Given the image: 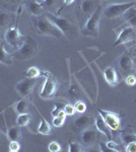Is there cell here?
I'll return each mask as SVG.
<instances>
[{"instance_id": "21", "label": "cell", "mask_w": 136, "mask_h": 152, "mask_svg": "<svg viewBox=\"0 0 136 152\" xmlns=\"http://www.w3.org/2000/svg\"><path fill=\"white\" fill-rule=\"evenodd\" d=\"M29 102L26 99H21L14 104V110H15L16 114H24V113H29Z\"/></svg>"}, {"instance_id": "4", "label": "cell", "mask_w": 136, "mask_h": 152, "mask_svg": "<svg viewBox=\"0 0 136 152\" xmlns=\"http://www.w3.org/2000/svg\"><path fill=\"white\" fill-rule=\"evenodd\" d=\"M46 16L55 24L57 28L60 29L61 33L63 34V36H66L68 38L72 39L77 35V28H76V26L70 20H68L67 18H62V16L54 15L52 13L46 14Z\"/></svg>"}, {"instance_id": "24", "label": "cell", "mask_w": 136, "mask_h": 152, "mask_svg": "<svg viewBox=\"0 0 136 152\" xmlns=\"http://www.w3.org/2000/svg\"><path fill=\"white\" fill-rule=\"evenodd\" d=\"M10 14L6 11H0V28H6L10 23Z\"/></svg>"}, {"instance_id": "8", "label": "cell", "mask_w": 136, "mask_h": 152, "mask_svg": "<svg viewBox=\"0 0 136 152\" xmlns=\"http://www.w3.org/2000/svg\"><path fill=\"white\" fill-rule=\"evenodd\" d=\"M99 115H101L102 118L105 120V122L108 124L110 129L112 131H119L121 130V121L120 118L113 112H109L106 110H99Z\"/></svg>"}, {"instance_id": "36", "label": "cell", "mask_w": 136, "mask_h": 152, "mask_svg": "<svg viewBox=\"0 0 136 152\" xmlns=\"http://www.w3.org/2000/svg\"><path fill=\"white\" fill-rule=\"evenodd\" d=\"M125 82H126V84L129 85V86H133V85H135L136 84V77H135V75L129 74V75L127 76V77H126Z\"/></svg>"}, {"instance_id": "28", "label": "cell", "mask_w": 136, "mask_h": 152, "mask_svg": "<svg viewBox=\"0 0 136 152\" xmlns=\"http://www.w3.org/2000/svg\"><path fill=\"white\" fill-rule=\"evenodd\" d=\"M52 116L53 117H67L64 113V110L61 107V104H56L54 110L52 111Z\"/></svg>"}, {"instance_id": "6", "label": "cell", "mask_w": 136, "mask_h": 152, "mask_svg": "<svg viewBox=\"0 0 136 152\" xmlns=\"http://www.w3.org/2000/svg\"><path fill=\"white\" fill-rule=\"evenodd\" d=\"M135 6V2H126V3H117L112 4L106 7L103 11V14L108 18H120L125 13L130 7Z\"/></svg>"}, {"instance_id": "22", "label": "cell", "mask_w": 136, "mask_h": 152, "mask_svg": "<svg viewBox=\"0 0 136 152\" xmlns=\"http://www.w3.org/2000/svg\"><path fill=\"white\" fill-rule=\"evenodd\" d=\"M32 116L29 113H24V114H19L16 117V125L18 127H26L31 123Z\"/></svg>"}, {"instance_id": "16", "label": "cell", "mask_w": 136, "mask_h": 152, "mask_svg": "<svg viewBox=\"0 0 136 152\" xmlns=\"http://www.w3.org/2000/svg\"><path fill=\"white\" fill-rule=\"evenodd\" d=\"M0 63L7 66L13 64V56L12 54H9L4 48L3 44L0 43Z\"/></svg>"}, {"instance_id": "27", "label": "cell", "mask_w": 136, "mask_h": 152, "mask_svg": "<svg viewBox=\"0 0 136 152\" xmlns=\"http://www.w3.org/2000/svg\"><path fill=\"white\" fill-rule=\"evenodd\" d=\"M41 4L43 5L45 10H51L57 4V0H44L41 2Z\"/></svg>"}, {"instance_id": "30", "label": "cell", "mask_w": 136, "mask_h": 152, "mask_svg": "<svg viewBox=\"0 0 136 152\" xmlns=\"http://www.w3.org/2000/svg\"><path fill=\"white\" fill-rule=\"evenodd\" d=\"M135 14H136V8H135L134 6H133V7H130V8L128 9V10L126 11L122 16L124 18L125 21H128L130 18H132L133 16L135 15Z\"/></svg>"}, {"instance_id": "33", "label": "cell", "mask_w": 136, "mask_h": 152, "mask_svg": "<svg viewBox=\"0 0 136 152\" xmlns=\"http://www.w3.org/2000/svg\"><path fill=\"white\" fill-rule=\"evenodd\" d=\"M63 110H64V113H65L66 116H73V115L76 113L75 107H74L73 104H65L63 107Z\"/></svg>"}, {"instance_id": "41", "label": "cell", "mask_w": 136, "mask_h": 152, "mask_svg": "<svg viewBox=\"0 0 136 152\" xmlns=\"http://www.w3.org/2000/svg\"><path fill=\"white\" fill-rule=\"evenodd\" d=\"M74 1H75V0H64V5H63V7H62V8H61V9H63L65 6L70 5V4H72ZM61 9H60V10H61ZM60 10H59V12H60Z\"/></svg>"}, {"instance_id": "25", "label": "cell", "mask_w": 136, "mask_h": 152, "mask_svg": "<svg viewBox=\"0 0 136 152\" xmlns=\"http://www.w3.org/2000/svg\"><path fill=\"white\" fill-rule=\"evenodd\" d=\"M80 94V87L76 82L72 81L70 84V88H69V95L71 97H76Z\"/></svg>"}, {"instance_id": "5", "label": "cell", "mask_w": 136, "mask_h": 152, "mask_svg": "<svg viewBox=\"0 0 136 152\" xmlns=\"http://www.w3.org/2000/svg\"><path fill=\"white\" fill-rule=\"evenodd\" d=\"M21 10H23V8H21V6L18 9V12H17L15 24H14V26H12V28H7L5 36H4V39H5L6 43L8 44L10 47H12L13 49H16V50L23 45V42L24 39V37L21 35V31H19L18 26H17V24H18L19 14H21Z\"/></svg>"}, {"instance_id": "20", "label": "cell", "mask_w": 136, "mask_h": 152, "mask_svg": "<svg viewBox=\"0 0 136 152\" xmlns=\"http://www.w3.org/2000/svg\"><path fill=\"white\" fill-rule=\"evenodd\" d=\"M21 127L18 126H14V127H10V128L7 129V138H8L9 141L12 140H16L18 141L21 139Z\"/></svg>"}, {"instance_id": "31", "label": "cell", "mask_w": 136, "mask_h": 152, "mask_svg": "<svg viewBox=\"0 0 136 152\" xmlns=\"http://www.w3.org/2000/svg\"><path fill=\"white\" fill-rule=\"evenodd\" d=\"M21 150V143L16 140L9 141V151L10 152H18Z\"/></svg>"}, {"instance_id": "32", "label": "cell", "mask_w": 136, "mask_h": 152, "mask_svg": "<svg viewBox=\"0 0 136 152\" xmlns=\"http://www.w3.org/2000/svg\"><path fill=\"white\" fill-rule=\"evenodd\" d=\"M48 149L50 152H59L61 151V145L57 141H52L49 143Z\"/></svg>"}, {"instance_id": "13", "label": "cell", "mask_w": 136, "mask_h": 152, "mask_svg": "<svg viewBox=\"0 0 136 152\" xmlns=\"http://www.w3.org/2000/svg\"><path fill=\"white\" fill-rule=\"evenodd\" d=\"M95 124L96 127V130L101 133H103L107 138L111 139L113 138V134H112V130L110 129V127L108 126V124L105 122V120L103 119L101 115H99L95 120Z\"/></svg>"}, {"instance_id": "37", "label": "cell", "mask_w": 136, "mask_h": 152, "mask_svg": "<svg viewBox=\"0 0 136 152\" xmlns=\"http://www.w3.org/2000/svg\"><path fill=\"white\" fill-rule=\"evenodd\" d=\"M107 146H108V148L110 149V150H112V152H115V151H119V145H118L116 142H114L112 140H110V141H108L107 143Z\"/></svg>"}, {"instance_id": "10", "label": "cell", "mask_w": 136, "mask_h": 152, "mask_svg": "<svg viewBox=\"0 0 136 152\" xmlns=\"http://www.w3.org/2000/svg\"><path fill=\"white\" fill-rule=\"evenodd\" d=\"M91 125H93V118H91L90 115L81 114V116H79L74 121L73 129H74V131L78 132V133H81V132H83L85 129L90 128Z\"/></svg>"}, {"instance_id": "9", "label": "cell", "mask_w": 136, "mask_h": 152, "mask_svg": "<svg viewBox=\"0 0 136 152\" xmlns=\"http://www.w3.org/2000/svg\"><path fill=\"white\" fill-rule=\"evenodd\" d=\"M35 84H36V80L33 79V78L26 77L23 81H19L18 83H16L15 90L21 97H26L31 94V92L33 91Z\"/></svg>"}, {"instance_id": "11", "label": "cell", "mask_w": 136, "mask_h": 152, "mask_svg": "<svg viewBox=\"0 0 136 152\" xmlns=\"http://www.w3.org/2000/svg\"><path fill=\"white\" fill-rule=\"evenodd\" d=\"M134 36H135V31L133 28L127 26V28H122L120 31L119 35H118L117 40L114 43V47L123 45V44H126V43H128V42H131L134 39Z\"/></svg>"}, {"instance_id": "15", "label": "cell", "mask_w": 136, "mask_h": 152, "mask_svg": "<svg viewBox=\"0 0 136 152\" xmlns=\"http://www.w3.org/2000/svg\"><path fill=\"white\" fill-rule=\"evenodd\" d=\"M98 6L99 5L96 0H83L81 2V10L83 13L87 14L88 16L96 10Z\"/></svg>"}, {"instance_id": "12", "label": "cell", "mask_w": 136, "mask_h": 152, "mask_svg": "<svg viewBox=\"0 0 136 152\" xmlns=\"http://www.w3.org/2000/svg\"><path fill=\"white\" fill-rule=\"evenodd\" d=\"M81 139L85 147H91L96 144L98 140V130L93 128H87L83 132H81Z\"/></svg>"}, {"instance_id": "17", "label": "cell", "mask_w": 136, "mask_h": 152, "mask_svg": "<svg viewBox=\"0 0 136 152\" xmlns=\"http://www.w3.org/2000/svg\"><path fill=\"white\" fill-rule=\"evenodd\" d=\"M47 72L45 71H42L40 68L33 66V67H29L28 70L24 71V75L28 78H33V79H37L39 77H45Z\"/></svg>"}, {"instance_id": "39", "label": "cell", "mask_w": 136, "mask_h": 152, "mask_svg": "<svg viewBox=\"0 0 136 152\" xmlns=\"http://www.w3.org/2000/svg\"><path fill=\"white\" fill-rule=\"evenodd\" d=\"M100 150L102 152H112V150L108 148L107 144L104 143V142H100Z\"/></svg>"}, {"instance_id": "42", "label": "cell", "mask_w": 136, "mask_h": 152, "mask_svg": "<svg viewBox=\"0 0 136 152\" xmlns=\"http://www.w3.org/2000/svg\"><path fill=\"white\" fill-rule=\"evenodd\" d=\"M6 2H8V3H11V4H16L19 2V0H6Z\"/></svg>"}, {"instance_id": "34", "label": "cell", "mask_w": 136, "mask_h": 152, "mask_svg": "<svg viewBox=\"0 0 136 152\" xmlns=\"http://www.w3.org/2000/svg\"><path fill=\"white\" fill-rule=\"evenodd\" d=\"M65 119L66 117H53V121H52V123H53V125L55 127H57V128H59V127H62L64 122H65Z\"/></svg>"}, {"instance_id": "2", "label": "cell", "mask_w": 136, "mask_h": 152, "mask_svg": "<svg viewBox=\"0 0 136 152\" xmlns=\"http://www.w3.org/2000/svg\"><path fill=\"white\" fill-rule=\"evenodd\" d=\"M35 26L40 35L43 36H50L56 39H60L63 37V34L61 31L45 15L37 16V19L35 21Z\"/></svg>"}, {"instance_id": "14", "label": "cell", "mask_w": 136, "mask_h": 152, "mask_svg": "<svg viewBox=\"0 0 136 152\" xmlns=\"http://www.w3.org/2000/svg\"><path fill=\"white\" fill-rule=\"evenodd\" d=\"M104 77H105L106 81L110 85H112V86L117 85L118 82H119V77H118L117 71L112 66H110V67L105 69V71H104Z\"/></svg>"}, {"instance_id": "1", "label": "cell", "mask_w": 136, "mask_h": 152, "mask_svg": "<svg viewBox=\"0 0 136 152\" xmlns=\"http://www.w3.org/2000/svg\"><path fill=\"white\" fill-rule=\"evenodd\" d=\"M39 51V45L36 40L31 36L24 37L23 45L21 46L14 53H12L13 58H16L17 60L24 61L33 59L37 56Z\"/></svg>"}, {"instance_id": "23", "label": "cell", "mask_w": 136, "mask_h": 152, "mask_svg": "<svg viewBox=\"0 0 136 152\" xmlns=\"http://www.w3.org/2000/svg\"><path fill=\"white\" fill-rule=\"evenodd\" d=\"M51 131H52V128H51L50 124H49L45 119L42 118L40 124H39V126H38V132L42 135H50Z\"/></svg>"}, {"instance_id": "3", "label": "cell", "mask_w": 136, "mask_h": 152, "mask_svg": "<svg viewBox=\"0 0 136 152\" xmlns=\"http://www.w3.org/2000/svg\"><path fill=\"white\" fill-rule=\"evenodd\" d=\"M103 9L102 6L99 5L96 9L88 16V19L85 23V28L82 29V35L90 38H96L99 36V26H100L101 18H102Z\"/></svg>"}, {"instance_id": "18", "label": "cell", "mask_w": 136, "mask_h": 152, "mask_svg": "<svg viewBox=\"0 0 136 152\" xmlns=\"http://www.w3.org/2000/svg\"><path fill=\"white\" fill-rule=\"evenodd\" d=\"M29 9L31 11V13L35 16H41L44 14V9L43 5L41 4V2H37V1H31L29 3Z\"/></svg>"}, {"instance_id": "38", "label": "cell", "mask_w": 136, "mask_h": 152, "mask_svg": "<svg viewBox=\"0 0 136 152\" xmlns=\"http://www.w3.org/2000/svg\"><path fill=\"white\" fill-rule=\"evenodd\" d=\"M125 151L127 152H136V141H132L130 143L126 144Z\"/></svg>"}, {"instance_id": "7", "label": "cell", "mask_w": 136, "mask_h": 152, "mask_svg": "<svg viewBox=\"0 0 136 152\" xmlns=\"http://www.w3.org/2000/svg\"><path fill=\"white\" fill-rule=\"evenodd\" d=\"M57 91V82L52 78L51 74L47 72L45 76V81L41 87L39 95L42 99H50L55 95Z\"/></svg>"}, {"instance_id": "26", "label": "cell", "mask_w": 136, "mask_h": 152, "mask_svg": "<svg viewBox=\"0 0 136 152\" xmlns=\"http://www.w3.org/2000/svg\"><path fill=\"white\" fill-rule=\"evenodd\" d=\"M68 151L69 152H82V151H85V148H83L78 142L70 141L68 144Z\"/></svg>"}, {"instance_id": "19", "label": "cell", "mask_w": 136, "mask_h": 152, "mask_svg": "<svg viewBox=\"0 0 136 152\" xmlns=\"http://www.w3.org/2000/svg\"><path fill=\"white\" fill-rule=\"evenodd\" d=\"M119 65L122 68V70H124L125 72H131L133 69L134 62L129 56H122L119 60Z\"/></svg>"}, {"instance_id": "29", "label": "cell", "mask_w": 136, "mask_h": 152, "mask_svg": "<svg viewBox=\"0 0 136 152\" xmlns=\"http://www.w3.org/2000/svg\"><path fill=\"white\" fill-rule=\"evenodd\" d=\"M74 107H75L76 113H78V114H85L86 111V104L81 100L76 102L75 104H74Z\"/></svg>"}, {"instance_id": "35", "label": "cell", "mask_w": 136, "mask_h": 152, "mask_svg": "<svg viewBox=\"0 0 136 152\" xmlns=\"http://www.w3.org/2000/svg\"><path fill=\"white\" fill-rule=\"evenodd\" d=\"M122 140L125 144H128L132 141H136V135L130 134V133L124 134V135H122Z\"/></svg>"}, {"instance_id": "40", "label": "cell", "mask_w": 136, "mask_h": 152, "mask_svg": "<svg viewBox=\"0 0 136 152\" xmlns=\"http://www.w3.org/2000/svg\"><path fill=\"white\" fill-rule=\"evenodd\" d=\"M127 23H129V26H131V28H136V14L132 18H130Z\"/></svg>"}]
</instances>
